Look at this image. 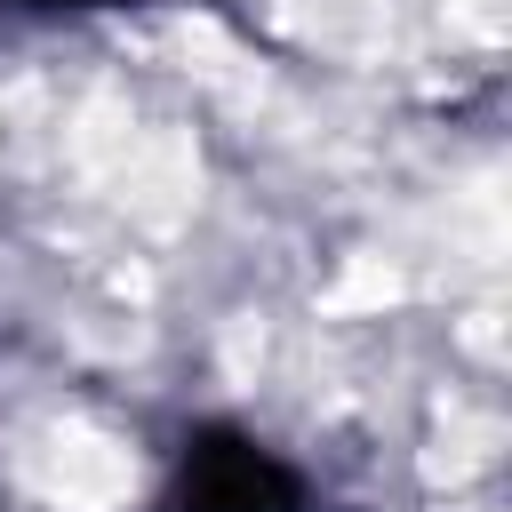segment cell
I'll return each mask as SVG.
<instances>
[{
    "mask_svg": "<svg viewBox=\"0 0 512 512\" xmlns=\"http://www.w3.org/2000/svg\"><path fill=\"white\" fill-rule=\"evenodd\" d=\"M296 472L248 432H192L176 472V512H288Z\"/></svg>",
    "mask_w": 512,
    "mask_h": 512,
    "instance_id": "6da1fadb",
    "label": "cell"
}]
</instances>
